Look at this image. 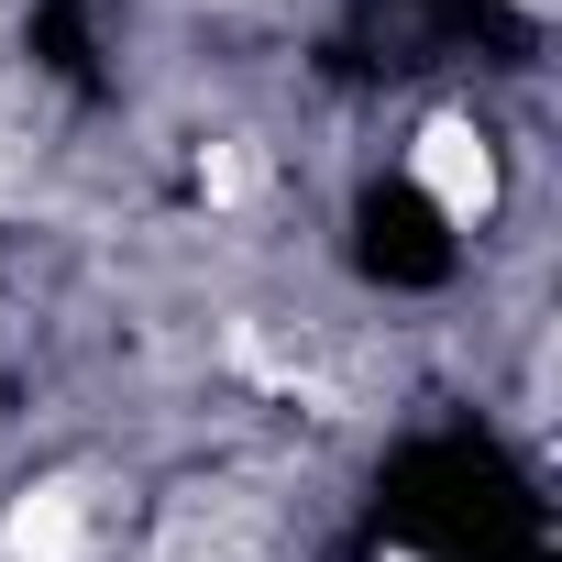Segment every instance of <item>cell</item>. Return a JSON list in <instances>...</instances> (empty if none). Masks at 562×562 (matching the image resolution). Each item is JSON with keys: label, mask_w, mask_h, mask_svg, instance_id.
<instances>
[{"label": "cell", "mask_w": 562, "mask_h": 562, "mask_svg": "<svg viewBox=\"0 0 562 562\" xmlns=\"http://www.w3.org/2000/svg\"><path fill=\"white\" fill-rule=\"evenodd\" d=\"M518 12H551V0H518Z\"/></svg>", "instance_id": "obj_5"}, {"label": "cell", "mask_w": 562, "mask_h": 562, "mask_svg": "<svg viewBox=\"0 0 562 562\" xmlns=\"http://www.w3.org/2000/svg\"><path fill=\"white\" fill-rule=\"evenodd\" d=\"M408 188H419L452 232H485V221H496V144H485L463 111H430L419 144H408Z\"/></svg>", "instance_id": "obj_1"}, {"label": "cell", "mask_w": 562, "mask_h": 562, "mask_svg": "<svg viewBox=\"0 0 562 562\" xmlns=\"http://www.w3.org/2000/svg\"><path fill=\"white\" fill-rule=\"evenodd\" d=\"M254 188H265V155H254V144H210V155H199V199H210V210H243Z\"/></svg>", "instance_id": "obj_3"}, {"label": "cell", "mask_w": 562, "mask_h": 562, "mask_svg": "<svg viewBox=\"0 0 562 562\" xmlns=\"http://www.w3.org/2000/svg\"><path fill=\"white\" fill-rule=\"evenodd\" d=\"M375 562H419V551H375Z\"/></svg>", "instance_id": "obj_4"}, {"label": "cell", "mask_w": 562, "mask_h": 562, "mask_svg": "<svg viewBox=\"0 0 562 562\" xmlns=\"http://www.w3.org/2000/svg\"><path fill=\"white\" fill-rule=\"evenodd\" d=\"M89 551V485L78 474H45L12 496V518H0V562H78Z\"/></svg>", "instance_id": "obj_2"}]
</instances>
